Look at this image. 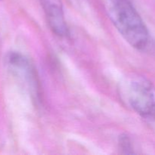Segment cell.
I'll list each match as a JSON object with an SVG mask.
<instances>
[{
	"mask_svg": "<svg viewBox=\"0 0 155 155\" xmlns=\"http://www.w3.org/2000/svg\"><path fill=\"white\" fill-rule=\"evenodd\" d=\"M109 1V18L123 38L133 48H145L148 43L149 34L132 0Z\"/></svg>",
	"mask_w": 155,
	"mask_h": 155,
	"instance_id": "cell-1",
	"label": "cell"
},
{
	"mask_svg": "<svg viewBox=\"0 0 155 155\" xmlns=\"http://www.w3.org/2000/svg\"><path fill=\"white\" fill-rule=\"evenodd\" d=\"M124 101L138 114L147 119H155V87L143 76L133 74L121 86Z\"/></svg>",
	"mask_w": 155,
	"mask_h": 155,
	"instance_id": "cell-2",
	"label": "cell"
},
{
	"mask_svg": "<svg viewBox=\"0 0 155 155\" xmlns=\"http://www.w3.org/2000/svg\"><path fill=\"white\" fill-rule=\"evenodd\" d=\"M6 64L15 75L25 82L31 95L36 98H39V82L30 60L21 53L12 51L6 56Z\"/></svg>",
	"mask_w": 155,
	"mask_h": 155,
	"instance_id": "cell-3",
	"label": "cell"
},
{
	"mask_svg": "<svg viewBox=\"0 0 155 155\" xmlns=\"http://www.w3.org/2000/svg\"><path fill=\"white\" fill-rule=\"evenodd\" d=\"M39 2L53 33L61 37L68 36L69 31L64 19L61 0H39Z\"/></svg>",
	"mask_w": 155,
	"mask_h": 155,
	"instance_id": "cell-4",
	"label": "cell"
},
{
	"mask_svg": "<svg viewBox=\"0 0 155 155\" xmlns=\"http://www.w3.org/2000/svg\"><path fill=\"white\" fill-rule=\"evenodd\" d=\"M119 148L124 154H134L130 137L127 135L123 134L119 138Z\"/></svg>",
	"mask_w": 155,
	"mask_h": 155,
	"instance_id": "cell-5",
	"label": "cell"
}]
</instances>
